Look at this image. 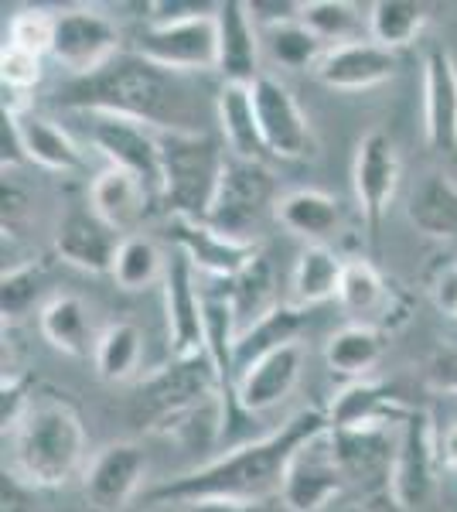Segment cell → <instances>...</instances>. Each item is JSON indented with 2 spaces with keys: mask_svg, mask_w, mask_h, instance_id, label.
<instances>
[{
  "mask_svg": "<svg viewBox=\"0 0 457 512\" xmlns=\"http://www.w3.org/2000/svg\"><path fill=\"white\" fill-rule=\"evenodd\" d=\"M328 410L311 407L301 410L277 431L243 441L229 448L219 458L191 468V472L161 482L144 492V506H191L205 499H226L243 502V506H263L284 489V472L294 458V451L307 444L311 437L328 431Z\"/></svg>",
  "mask_w": 457,
  "mask_h": 512,
  "instance_id": "cell-1",
  "label": "cell"
},
{
  "mask_svg": "<svg viewBox=\"0 0 457 512\" xmlns=\"http://www.w3.org/2000/svg\"><path fill=\"white\" fill-rule=\"evenodd\" d=\"M55 103L69 110L116 117L140 127L164 130H195L191 127V93L178 72L140 59L137 52H120L103 69L89 76H72L55 89Z\"/></svg>",
  "mask_w": 457,
  "mask_h": 512,
  "instance_id": "cell-2",
  "label": "cell"
},
{
  "mask_svg": "<svg viewBox=\"0 0 457 512\" xmlns=\"http://www.w3.org/2000/svg\"><path fill=\"white\" fill-rule=\"evenodd\" d=\"M14 468L31 489H58L76 478L86 458V427L65 396L41 393L11 434Z\"/></svg>",
  "mask_w": 457,
  "mask_h": 512,
  "instance_id": "cell-3",
  "label": "cell"
},
{
  "mask_svg": "<svg viewBox=\"0 0 457 512\" xmlns=\"http://www.w3.org/2000/svg\"><path fill=\"white\" fill-rule=\"evenodd\" d=\"M157 144H161L164 171V209L178 219L205 222L229 158L202 130H164L157 134Z\"/></svg>",
  "mask_w": 457,
  "mask_h": 512,
  "instance_id": "cell-4",
  "label": "cell"
},
{
  "mask_svg": "<svg viewBox=\"0 0 457 512\" xmlns=\"http://www.w3.org/2000/svg\"><path fill=\"white\" fill-rule=\"evenodd\" d=\"M209 396H222L219 373H215L209 352L181 355V359H171L168 366H161L137 386L134 396H130V420L140 431L161 434L174 417L198 407Z\"/></svg>",
  "mask_w": 457,
  "mask_h": 512,
  "instance_id": "cell-5",
  "label": "cell"
},
{
  "mask_svg": "<svg viewBox=\"0 0 457 512\" xmlns=\"http://www.w3.org/2000/svg\"><path fill=\"white\" fill-rule=\"evenodd\" d=\"M270 198H273V175L267 164L229 158L205 222L212 229H219L222 236L249 243V233L260 226Z\"/></svg>",
  "mask_w": 457,
  "mask_h": 512,
  "instance_id": "cell-6",
  "label": "cell"
},
{
  "mask_svg": "<svg viewBox=\"0 0 457 512\" xmlns=\"http://www.w3.org/2000/svg\"><path fill=\"white\" fill-rule=\"evenodd\" d=\"M137 55L168 72H212L219 69V28L215 14L191 21L151 24L137 35Z\"/></svg>",
  "mask_w": 457,
  "mask_h": 512,
  "instance_id": "cell-7",
  "label": "cell"
},
{
  "mask_svg": "<svg viewBox=\"0 0 457 512\" xmlns=\"http://www.w3.org/2000/svg\"><path fill=\"white\" fill-rule=\"evenodd\" d=\"M352 185L365 236H369V246L376 250L382 219H386L389 202H393L396 185H400V154H396V144L389 140L386 130H369L359 140L352 164Z\"/></svg>",
  "mask_w": 457,
  "mask_h": 512,
  "instance_id": "cell-8",
  "label": "cell"
},
{
  "mask_svg": "<svg viewBox=\"0 0 457 512\" xmlns=\"http://www.w3.org/2000/svg\"><path fill=\"white\" fill-rule=\"evenodd\" d=\"M335 444V458L352 489L365 499L389 495L393 499V468L400 427H352V431H328Z\"/></svg>",
  "mask_w": 457,
  "mask_h": 512,
  "instance_id": "cell-9",
  "label": "cell"
},
{
  "mask_svg": "<svg viewBox=\"0 0 457 512\" xmlns=\"http://www.w3.org/2000/svg\"><path fill=\"white\" fill-rule=\"evenodd\" d=\"M328 431L301 444L290 458L284 489H280V502L287 506V512H321L348 485Z\"/></svg>",
  "mask_w": 457,
  "mask_h": 512,
  "instance_id": "cell-10",
  "label": "cell"
},
{
  "mask_svg": "<svg viewBox=\"0 0 457 512\" xmlns=\"http://www.w3.org/2000/svg\"><path fill=\"white\" fill-rule=\"evenodd\" d=\"M52 55L72 76H89L120 55V31L96 7H65L55 14Z\"/></svg>",
  "mask_w": 457,
  "mask_h": 512,
  "instance_id": "cell-11",
  "label": "cell"
},
{
  "mask_svg": "<svg viewBox=\"0 0 457 512\" xmlns=\"http://www.w3.org/2000/svg\"><path fill=\"white\" fill-rule=\"evenodd\" d=\"M147 478V451L134 441L106 444L82 475L89 512H123L137 499Z\"/></svg>",
  "mask_w": 457,
  "mask_h": 512,
  "instance_id": "cell-12",
  "label": "cell"
},
{
  "mask_svg": "<svg viewBox=\"0 0 457 512\" xmlns=\"http://www.w3.org/2000/svg\"><path fill=\"white\" fill-rule=\"evenodd\" d=\"M437 475V431L434 417L427 410H410L400 424V444H396V468H393V502L403 512L420 509L434 492Z\"/></svg>",
  "mask_w": 457,
  "mask_h": 512,
  "instance_id": "cell-13",
  "label": "cell"
},
{
  "mask_svg": "<svg viewBox=\"0 0 457 512\" xmlns=\"http://www.w3.org/2000/svg\"><path fill=\"white\" fill-rule=\"evenodd\" d=\"M249 93H253L256 123L270 158H307L314 151V134L294 93L273 76H260L249 86Z\"/></svg>",
  "mask_w": 457,
  "mask_h": 512,
  "instance_id": "cell-14",
  "label": "cell"
},
{
  "mask_svg": "<svg viewBox=\"0 0 457 512\" xmlns=\"http://www.w3.org/2000/svg\"><path fill=\"white\" fill-rule=\"evenodd\" d=\"M161 284L171 359L205 352V291L198 287V270L178 253L164 270Z\"/></svg>",
  "mask_w": 457,
  "mask_h": 512,
  "instance_id": "cell-15",
  "label": "cell"
},
{
  "mask_svg": "<svg viewBox=\"0 0 457 512\" xmlns=\"http://www.w3.org/2000/svg\"><path fill=\"white\" fill-rule=\"evenodd\" d=\"M93 144L106 154L110 168L130 171L134 178L151 188V195L161 202L164 171H161V144H157V130L140 127L130 120L116 117H96L93 120Z\"/></svg>",
  "mask_w": 457,
  "mask_h": 512,
  "instance_id": "cell-16",
  "label": "cell"
},
{
  "mask_svg": "<svg viewBox=\"0 0 457 512\" xmlns=\"http://www.w3.org/2000/svg\"><path fill=\"white\" fill-rule=\"evenodd\" d=\"M168 233L174 239V246H178V253L185 256L198 274L215 277V280H222V284H229V280L260 253L253 243L222 236L219 229H212L209 222H198V219L171 216Z\"/></svg>",
  "mask_w": 457,
  "mask_h": 512,
  "instance_id": "cell-17",
  "label": "cell"
},
{
  "mask_svg": "<svg viewBox=\"0 0 457 512\" xmlns=\"http://www.w3.org/2000/svg\"><path fill=\"white\" fill-rule=\"evenodd\" d=\"M116 250H120V239L103 219L93 212V205L72 202L62 212L55 226V253L65 263L89 274H110Z\"/></svg>",
  "mask_w": 457,
  "mask_h": 512,
  "instance_id": "cell-18",
  "label": "cell"
},
{
  "mask_svg": "<svg viewBox=\"0 0 457 512\" xmlns=\"http://www.w3.org/2000/svg\"><path fill=\"white\" fill-rule=\"evenodd\" d=\"M423 134L440 154H457V65L434 45L423 59Z\"/></svg>",
  "mask_w": 457,
  "mask_h": 512,
  "instance_id": "cell-19",
  "label": "cell"
},
{
  "mask_svg": "<svg viewBox=\"0 0 457 512\" xmlns=\"http://www.w3.org/2000/svg\"><path fill=\"white\" fill-rule=\"evenodd\" d=\"M400 69L396 52L376 45V41H355V45H338L328 48L324 59L318 62L314 76L321 86L338 89V93H362V89L382 86Z\"/></svg>",
  "mask_w": 457,
  "mask_h": 512,
  "instance_id": "cell-20",
  "label": "cell"
},
{
  "mask_svg": "<svg viewBox=\"0 0 457 512\" xmlns=\"http://www.w3.org/2000/svg\"><path fill=\"white\" fill-rule=\"evenodd\" d=\"M89 205H93V212L113 229V233L137 236V229L144 226V219L151 216V209L157 205V198L151 195V188L130 175V171L106 168L103 175H96V181L89 185Z\"/></svg>",
  "mask_w": 457,
  "mask_h": 512,
  "instance_id": "cell-21",
  "label": "cell"
},
{
  "mask_svg": "<svg viewBox=\"0 0 457 512\" xmlns=\"http://www.w3.org/2000/svg\"><path fill=\"white\" fill-rule=\"evenodd\" d=\"M410 403L396 396L393 386L359 379L348 383L342 393L331 400L328 424L331 431H352V427H400L410 417Z\"/></svg>",
  "mask_w": 457,
  "mask_h": 512,
  "instance_id": "cell-22",
  "label": "cell"
},
{
  "mask_svg": "<svg viewBox=\"0 0 457 512\" xmlns=\"http://www.w3.org/2000/svg\"><path fill=\"white\" fill-rule=\"evenodd\" d=\"M215 28H219V72L226 86H253L263 72L249 7L239 0H222L215 11Z\"/></svg>",
  "mask_w": 457,
  "mask_h": 512,
  "instance_id": "cell-23",
  "label": "cell"
},
{
  "mask_svg": "<svg viewBox=\"0 0 457 512\" xmlns=\"http://www.w3.org/2000/svg\"><path fill=\"white\" fill-rule=\"evenodd\" d=\"M304 369V349L301 342L284 345V349L270 352L267 359H260L256 366H249L236 383L239 403L249 410V414H267V410L280 407L290 393H294L297 379H301Z\"/></svg>",
  "mask_w": 457,
  "mask_h": 512,
  "instance_id": "cell-24",
  "label": "cell"
},
{
  "mask_svg": "<svg viewBox=\"0 0 457 512\" xmlns=\"http://www.w3.org/2000/svg\"><path fill=\"white\" fill-rule=\"evenodd\" d=\"M304 321H307L304 308H297V304H290V301L287 304L280 301L277 308L267 311L260 321H253L249 328H243V332L236 335V383L249 366L267 359L270 352L284 349V345H294L304 328Z\"/></svg>",
  "mask_w": 457,
  "mask_h": 512,
  "instance_id": "cell-25",
  "label": "cell"
},
{
  "mask_svg": "<svg viewBox=\"0 0 457 512\" xmlns=\"http://www.w3.org/2000/svg\"><path fill=\"white\" fill-rule=\"evenodd\" d=\"M38 328L52 349L72 355V359H89V355H96L99 335H93V321H89V311L79 297L58 294L52 301L41 304Z\"/></svg>",
  "mask_w": 457,
  "mask_h": 512,
  "instance_id": "cell-26",
  "label": "cell"
},
{
  "mask_svg": "<svg viewBox=\"0 0 457 512\" xmlns=\"http://www.w3.org/2000/svg\"><path fill=\"white\" fill-rule=\"evenodd\" d=\"M273 216L287 233L307 239L311 246H321V239L335 236V229L342 226V205L338 198L314 192V188H297L273 202Z\"/></svg>",
  "mask_w": 457,
  "mask_h": 512,
  "instance_id": "cell-27",
  "label": "cell"
},
{
  "mask_svg": "<svg viewBox=\"0 0 457 512\" xmlns=\"http://www.w3.org/2000/svg\"><path fill=\"white\" fill-rule=\"evenodd\" d=\"M219 123H222V137H226L232 158L256 161V164L270 161V151L260 134V123H256L253 93H249V86H222Z\"/></svg>",
  "mask_w": 457,
  "mask_h": 512,
  "instance_id": "cell-28",
  "label": "cell"
},
{
  "mask_svg": "<svg viewBox=\"0 0 457 512\" xmlns=\"http://www.w3.org/2000/svg\"><path fill=\"white\" fill-rule=\"evenodd\" d=\"M406 216L417 226V233L430 239H454L457 236V185L447 175L420 178V185L413 188Z\"/></svg>",
  "mask_w": 457,
  "mask_h": 512,
  "instance_id": "cell-29",
  "label": "cell"
},
{
  "mask_svg": "<svg viewBox=\"0 0 457 512\" xmlns=\"http://www.w3.org/2000/svg\"><path fill=\"white\" fill-rule=\"evenodd\" d=\"M382 352H386V338L376 325H345L342 332H335L324 345V362L335 376H345L352 383H359L379 366Z\"/></svg>",
  "mask_w": 457,
  "mask_h": 512,
  "instance_id": "cell-30",
  "label": "cell"
},
{
  "mask_svg": "<svg viewBox=\"0 0 457 512\" xmlns=\"http://www.w3.org/2000/svg\"><path fill=\"white\" fill-rule=\"evenodd\" d=\"M345 277V260L328 246H304L294 267V294L290 304L297 308H318L324 301H338Z\"/></svg>",
  "mask_w": 457,
  "mask_h": 512,
  "instance_id": "cell-31",
  "label": "cell"
},
{
  "mask_svg": "<svg viewBox=\"0 0 457 512\" xmlns=\"http://www.w3.org/2000/svg\"><path fill=\"white\" fill-rule=\"evenodd\" d=\"M21 120V137H24V154H28L31 164L45 171H55V175H76L82 171V151L79 144L69 137V130H62L58 123L45 120V117H31L24 113Z\"/></svg>",
  "mask_w": 457,
  "mask_h": 512,
  "instance_id": "cell-32",
  "label": "cell"
},
{
  "mask_svg": "<svg viewBox=\"0 0 457 512\" xmlns=\"http://www.w3.org/2000/svg\"><path fill=\"white\" fill-rule=\"evenodd\" d=\"M229 301L232 315H236V328L243 332L253 321H260L267 311L277 308V287H273V267L263 253H256L253 260L229 280Z\"/></svg>",
  "mask_w": 457,
  "mask_h": 512,
  "instance_id": "cell-33",
  "label": "cell"
},
{
  "mask_svg": "<svg viewBox=\"0 0 457 512\" xmlns=\"http://www.w3.org/2000/svg\"><path fill=\"white\" fill-rule=\"evenodd\" d=\"M304 24L321 45H355L369 41V14H362L348 0H307L304 4Z\"/></svg>",
  "mask_w": 457,
  "mask_h": 512,
  "instance_id": "cell-34",
  "label": "cell"
},
{
  "mask_svg": "<svg viewBox=\"0 0 457 512\" xmlns=\"http://www.w3.org/2000/svg\"><path fill=\"white\" fill-rule=\"evenodd\" d=\"M161 434H168L171 441L188 454L212 451L215 444H222V437H226V400H222V396H209V400H202L198 407L174 417Z\"/></svg>",
  "mask_w": 457,
  "mask_h": 512,
  "instance_id": "cell-35",
  "label": "cell"
},
{
  "mask_svg": "<svg viewBox=\"0 0 457 512\" xmlns=\"http://www.w3.org/2000/svg\"><path fill=\"white\" fill-rule=\"evenodd\" d=\"M140 355H144V335L134 321H113L96 342V373L106 383H123L137 373Z\"/></svg>",
  "mask_w": 457,
  "mask_h": 512,
  "instance_id": "cell-36",
  "label": "cell"
},
{
  "mask_svg": "<svg viewBox=\"0 0 457 512\" xmlns=\"http://www.w3.org/2000/svg\"><path fill=\"white\" fill-rule=\"evenodd\" d=\"M427 18V7L413 4V0H376L369 7V38L376 45L389 48V52H396V48L417 41Z\"/></svg>",
  "mask_w": 457,
  "mask_h": 512,
  "instance_id": "cell-37",
  "label": "cell"
},
{
  "mask_svg": "<svg viewBox=\"0 0 457 512\" xmlns=\"http://www.w3.org/2000/svg\"><path fill=\"white\" fill-rule=\"evenodd\" d=\"M164 270H168V263H164L157 243L137 233V236L120 239V250H116L110 277L123 291H147L154 280H164Z\"/></svg>",
  "mask_w": 457,
  "mask_h": 512,
  "instance_id": "cell-38",
  "label": "cell"
},
{
  "mask_svg": "<svg viewBox=\"0 0 457 512\" xmlns=\"http://www.w3.org/2000/svg\"><path fill=\"white\" fill-rule=\"evenodd\" d=\"M338 304H342L352 318H376L379 311H386L389 287L369 260H348L345 263Z\"/></svg>",
  "mask_w": 457,
  "mask_h": 512,
  "instance_id": "cell-39",
  "label": "cell"
},
{
  "mask_svg": "<svg viewBox=\"0 0 457 512\" xmlns=\"http://www.w3.org/2000/svg\"><path fill=\"white\" fill-rule=\"evenodd\" d=\"M267 48H270L273 62H280L284 69H318V62L324 59V52H328V48L311 35V28H307L304 21L267 31Z\"/></svg>",
  "mask_w": 457,
  "mask_h": 512,
  "instance_id": "cell-40",
  "label": "cell"
},
{
  "mask_svg": "<svg viewBox=\"0 0 457 512\" xmlns=\"http://www.w3.org/2000/svg\"><path fill=\"white\" fill-rule=\"evenodd\" d=\"M41 284H45V267L41 263H21V267L4 270L0 280V311H4V325L7 321H18L35 308Z\"/></svg>",
  "mask_w": 457,
  "mask_h": 512,
  "instance_id": "cell-41",
  "label": "cell"
},
{
  "mask_svg": "<svg viewBox=\"0 0 457 512\" xmlns=\"http://www.w3.org/2000/svg\"><path fill=\"white\" fill-rule=\"evenodd\" d=\"M7 45L38 55V59L45 52H52L55 48V14L41 11V7L18 11L11 18V28H7Z\"/></svg>",
  "mask_w": 457,
  "mask_h": 512,
  "instance_id": "cell-42",
  "label": "cell"
},
{
  "mask_svg": "<svg viewBox=\"0 0 457 512\" xmlns=\"http://www.w3.org/2000/svg\"><path fill=\"white\" fill-rule=\"evenodd\" d=\"M35 386H31V376H4L0 383V427H4V437H11L21 427V420L28 417L31 403H35Z\"/></svg>",
  "mask_w": 457,
  "mask_h": 512,
  "instance_id": "cell-43",
  "label": "cell"
},
{
  "mask_svg": "<svg viewBox=\"0 0 457 512\" xmlns=\"http://www.w3.org/2000/svg\"><path fill=\"white\" fill-rule=\"evenodd\" d=\"M0 79H4V89L28 93V89H35L41 79V59L4 41V52H0Z\"/></svg>",
  "mask_w": 457,
  "mask_h": 512,
  "instance_id": "cell-44",
  "label": "cell"
},
{
  "mask_svg": "<svg viewBox=\"0 0 457 512\" xmlns=\"http://www.w3.org/2000/svg\"><path fill=\"white\" fill-rule=\"evenodd\" d=\"M423 379L430 390L457 396V345H440L427 362H423Z\"/></svg>",
  "mask_w": 457,
  "mask_h": 512,
  "instance_id": "cell-45",
  "label": "cell"
},
{
  "mask_svg": "<svg viewBox=\"0 0 457 512\" xmlns=\"http://www.w3.org/2000/svg\"><path fill=\"white\" fill-rule=\"evenodd\" d=\"M246 7L253 24H263L267 31L304 21V4H297V0H249Z\"/></svg>",
  "mask_w": 457,
  "mask_h": 512,
  "instance_id": "cell-46",
  "label": "cell"
},
{
  "mask_svg": "<svg viewBox=\"0 0 457 512\" xmlns=\"http://www.w3.org/2000/svg\"><path fill=\"white\" fill-rule=\"evenodd\" d=\"M219 11V4H198V0H154L151 4V24H171V21H191L209 18Z\"/></svg>",
  "mask_w": 457,
  "mask_h": 512,
  "instance_id": "cell-47",
  "label": "cell"
},
{
  "mask_svg": "<svg viewBox=\"0 0 457 512\" xmlns=\"http://www.w3.org/2000/svg\"><path fill=\"white\" fill-rule=\"evenodd\" d=\"M0 164H4V175L14 168H21V164H31L28 154H24L18 113H4V120H0Z\"/></svg>",
  "mask_w": 457,
  "mask_h": 512,
  "instance_id": "cell-48",
  "label": "cell"
},
{
  "mask_svg": "<svg viewBox=\"0 0 457 512\" xmlns=\"http://www.w3.org/2000/svg\"><path fill=\"white\" fill-rule=\"evenodd\" d=\"M0 512H35L31 485L18 472H4V482H0Z\"/></svg>",
  "mask_w": 457,
  "mask_h": 512,
  "instance_id": "cell-49",
  "label": "cell"
},
{
  "mask_svg": "<svg viewBox=\"0 0 457 512\" xmlns=\"http://www.w3.org/2000/svg\"><path fill=\"white\" fill-rule=\"evenodd\" d=\"M434 297H437V304L447 311V315L457 318V263L440 270V277L434 280Z\"/></svg>",
  "mask_w": 457,
  "mask_h": 512,
  "instance_id": "cell-50",
  "label": "cell"
},
{
  "mask_svg": "<svg viewBox=\"0 0 457 512\" xmlns=\"http://www.w3.org/2000/svg\"><path fill=\"white\" fill-rule=\"evenodd\" d=\"M185 512H260V506H243V502H226V499H205L191 502Z\"/></svg>",
  "mask_w": 457,
  "mask_h": 512,
  "instance_id": "cell-51",
  "label": "cell"
},
{
  "mask_svg": "<svg viewBox=\"0 0 457 512\" xmlns=\"http://www.w3.org/2000/svg\"><path fill=\"white\" fill-rule=\"evenodd\" d=\"M440 458H444V465L457 468V424L444 434V441H440Z\"/></svg>",
  "mask_w": 457,
  "mask_h": 512,
  "instance_id": "cell-52",
  "label": "cell"
}]
</instances>
